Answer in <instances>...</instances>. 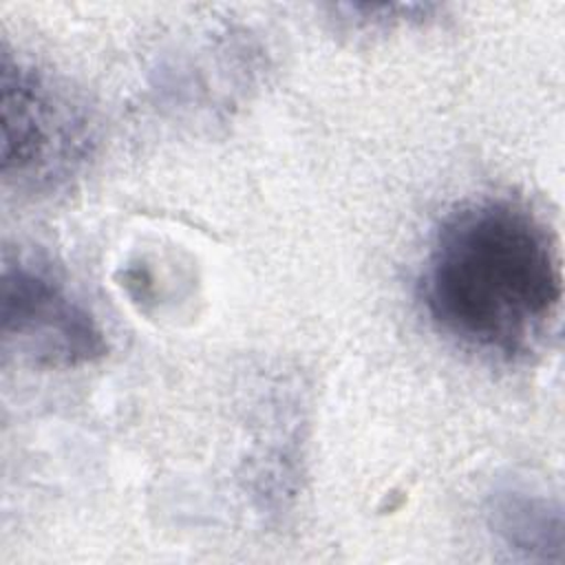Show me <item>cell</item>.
<instances>
[{"instance_id": "3", "label": "cell", "mask_w": 565, "mask_h": 565, "mask_svg": "<svg viewBox=\"0 0 565 565\" xmlns=\"http://www.w3.org/2000/svg\"><path fill=\"white\" fill-rule=\"evenodd\" d=\"M4 353L42 369H77L108 351L90 311L42 263L7 260L0 282Z\"/></svg>"}, {"instance_id": "2", "label": "cell", "mask_w": 565, "mask_h": 565, "mask_svg": "<svg viewBox=\"0 0 565 565\" xmlns=\"http://www.w3.org/2000/svg\"><path fill=\"white\" fill-rule=\"evenodd\" d=\"M93 150L86 113L38 66L2 53V177L22 192H51Z\"/></svg>"}, {"instance_id": "4", "label": "cell", "mask_w": 565, "mask_h": 565, "mask_svg": "<svg viewBox=\"0 0 565 565\" xmlns=\"http://www.w3.org/2000/svg\"><path fill=\"white\" fill-rule=\"evenodd\" d=\"M492 532L525 558L547 561V547L561 550V508L523 488L497 490L488 505Z\"/></svg>"}, {"instance_id": "1", "label": "cell", "mask_w": 565, "mask_h": 565, "mask_svg": "<svg viewBox=\"0 0 565 565\" xmlns=\"http://www.w3.org/2000/svg\"><path fill=\"white\" fill-rule=\"evenodd\" d=\"M417 294L433 327L457 347L490 360H523L558 324V243L521 201H463L437 223Z\"/></svg>"}]
</instances>
